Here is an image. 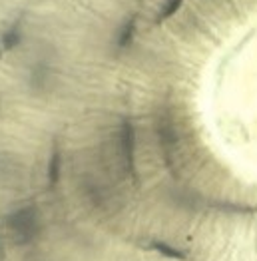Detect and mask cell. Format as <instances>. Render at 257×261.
<instances>
[{
  "label": "cell",
  "instance_id": "cell-1",
  "mask_svg": "<svg viewBox=\"0 0 257 261\" xmlns=\"http://www.w3.org/2000/svg\"><path fill=\"white\" fill-rule=\"evenodd\" d=\"M8 225L12 229V236L18 243L30 241L38 231V219L34 207H20L14 214L8 216Z\"/></svg>",
  "mask_w": 257,
  "mask_h": 261
},
{
  "label": "cell",
  "instance_id": "cell-2",
  "mask_svg": "<svg viewBox=\"0 0 257 261\" xmlns=\"http://www.w3.org/2000/svg\"><path fill=\"white\" fill-rule=\"evenodd\" d=\"M120 153L128 174L136 175V130L130 120H124L120 126Z\"/></svg>",
  "mask_w": 257,
  "mask_h": 261
},
{
  "label": "cell",
  "instance_id": "cell-3",
  "mask_svg": "<svg viewBox=\"0 0 257 261\" xmlns=\"http://www.w3.org/2000/svg\"><path fill=\"white\" fill-rule=\"evenodd\" d=\"M60 168H62V155H60L58 148H54L52 155H50V162H48V181H50V186H56L58 184V179H60Z\"/></svg>",
  "mask_w": 257,
  "mask_h": 261
},
{
  "label": "cell",
  "instance_id": "cell-4",
  "mask_svg": "<svg viewBox=\"0 0 257 261\" xmlns=\"http://www.w3.org/2000/svg\"><path fill=\"white\" fill-rule=\"evenodd\" d=\"M151 249H153V251H158L160 255L168 257V259H175V261L186 259V253H184V251L175 249L173 245H170V243H164V241H151Z\"/></svg>",
  "mask_w": 257,
  "mask_h": 261
},
{
  "label": "cell",
  "instance_id": "cell-5",
  "mask_svg": "<svg viewBox=\"0 0 257 261\" xmlns=\"http://www.w3.org/2000/svg\"><path fill=\"white\" fill-rule=\"evenodd\" d=\"M134 32H136V20L130 18V20H126V24L122 26V30L118 32V46H120V48H126V46L134 40Z\"/></svg>",
  "mask_w": 257,
  "mask_h": 261
},
{
  "label": "cell",
  "instance_id": "cell-6",
  "mask_svg": "<svg viewBox=\"0 0 257 261\" xmlns=\"http://www.w3.org/2000/svg\"><path fill=\"white\" fill-rule=\"evenodd\" d=\"M182 4H184V0H168V2L164 4V8H162L158 20L162 22V20H166V18H170V16H173V14L182 8Z\"/></svg>",
  "mask_w": 257,
  "mask_h": 261
},
{
  "label": "cell",
  "instance_id": "cell-7",
  "mask_svg": "<svg viewBox=\"0 0 257 261\" xmlns=\"http://www.w3.org/2000/svg\"><path fill=\"white\" fill-rule=\"evenodd\" d=\"M18 42H20L18 30H10V32H6V34L2 36V46H4L6 50H12L14 46H18Z\"/></svg>",
  "mask_w": 257,
  "mask_h": 261
},
{
  "label": "cell",
  "instance_id": "cell-8",
  "mask_svg": "<svg viewBox=\"0 0 257 261\" xmlns=\"http://www.w3.org/2000/svg\"><path fill=\"white\" fill-rule=\"evenodd\" d=\"M0 255H2V243H0Z\"/></svg>",
  "mask_w": 257,
  "mask_h": 261
}]
</instances>
